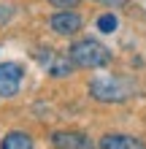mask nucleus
Instances as JSON below:
<instances>
[{
    "instance_id": "1",
    "label": "nucleus",
    "mask_w": 146,
    "mask_h": 149,
    "mask_svg": "<svg viewBox=\"0 0 146 149\" xmlns=\"http://www.w3.org/2000/svg\"><path fill=\"white\" fill-rule=\"evenodd\" d=\"M89 95L100 103H125L127 98L135 95V84L130 79L119 76H106V79H92L89 81Z\"/></svg>"
},
{
    "instance_id": "2",
    "label": "nucleus",
    "mask_w": 146,
    "mask_h": 149,
    "mask_svg": "<svg viewBox=\"0 0 146 149\" xmlns=\"http://www.w3.org/2000/svg\"><path fill=\"white\" fill-rule=\"evenodd\" d=\"M68 60L76 68H106L111 63V52L95 38H81L68 49Z\"/></svg>"
},
{
    "instance_id": "3",
    "label": "nucleus",
    "mask_w": 146,
    "mask_h": 149,
    "mask_svg": "<svg viewBox=\"0 0 146 149\" xmlns=\"http://www.w3.org/2000/svg\"><path fill=\"white\" fill-rule=\"evenodd\" d=\"M81 14H76L73 8H57L54 14H51L49 19V27L57 33V36H76V33L81 30Z\"/></svg>"
},
{
    "instance_id": "4",
    "label": "nucleus",
    "mask_w": 146,
    "mask_h": 149,
    "mask_svg": "<svg viewBox=\"0 0 146 149\" xmlns=\"http://www.w3.org/2000/svg\"><path fill=\"white\" fill-rule=\"evenodd\" d=\"M24 68L19 63H0V98H14L22 90Z\"/></svg>"
},
{
    "instance_id": "5",
    "label": "nucleus",
    "mask_w": 146,
    "mask_h": 149,
    "mask_svg": "<svg viewBox=\"0 0 146 149\" xmlns=\"http://www.w3.org/2000/svg\"><path fill=\"white\" fill-rule=\"evenodd\" d=\"M51 144L57 149H95L92 141L79 130H57L51 133Z\"/></svg>"
},
{
    "instance_id": "6",
    "label": "nucleus",
    "mask_w": 146,
    "mask_h": 149,
    "mask_svg": "<svg viewBox=\"0 0 146 149\" xmlns=\"http://www.w3.org/2000/svg\"><path fill=\"white\" fill-rule=\"evenodd\" d=\"M100 149H146L141 138L135 136H125V133H108L100 138Z\"/></svg>"
},
{
    "instance_id": "7",
    "label": "nucleus",
    "mask_w": 146,
    "mask_h": 149,
    "mask_svg": "<svg viewBox=\"0 0 146 149\" xmlns=\"http://www.w3.org/2000/svg\"><path fill=\"white\" fill-rule=\"evenodd\" d=\"M30 133H24V130H11V133L3 136V141H0V149H33Z\"/></svg>"
},
{
    "instance_id": "8",
    "label": "nucleus",
    "mask_w": 146,
    "mask_h": 149,
    "mask_svg": "<svg viewBox=\"0 0 146 149\" xmlns=\"http://www.w3.org/2000/svg\"><path fill=\"white\" fill-rule=\"evenodd\" d=\"M119 27V19L114 14H103V16H98V30L100 33H114Z\"/></svg>"
},
{
    "instance_id": "9",
    "label": "nucleus",
    "mask_w": 146,
    "mask_h": 149,
    "mask_svg": "<svg viewBox=\"0 0 146 149\" xmlns=\"http://www.w3.org/2000/svg\"><path fill=\"white\" fill-rule=\"evenodd\" d=\"M51 6H57V8H76L81 3V0H49Z\"/></svg>"
},
{
    "instance_id": "10",
    "label": "nucleus",
    "mask_w": 146,
    "mask_h": 149,
    "mask_svg": "<svg viewBox=\"0 0 146 149\" xmlns=\"http://www.w3.org/2000/svg\"><path fill=\"white\" fill-rule=\"evenodd\" d=\"M95 3H103V6H111V8H116V6H125L127 0H95Z\"/></svg>"
}]
</instances>
